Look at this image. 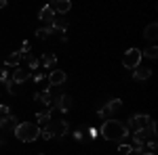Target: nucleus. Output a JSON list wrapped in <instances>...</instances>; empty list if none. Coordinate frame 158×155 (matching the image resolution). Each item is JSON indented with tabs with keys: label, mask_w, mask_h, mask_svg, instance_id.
<instances>
[{
	"label": "nucleus",
	"mask_w": 158,
	"mask_h": 155,
	"mask_svg": "<svg viewBox=\"0 0 158 155\" xmlns=\"http://www.w3.org/2000/svg\"><path fill=\"white\" fill-rule=\"evenodd\" d=\"M99 134L106 138V141H116V143H122L131 132L127 130V126L118 122V119H106L103 122V126H101V130Z\"/></svg>",
	"instance_id": "nucleus-1"
},
{
	"label": "nucleus",
	"mask_w": 158,
	"mask_h": 155,
	"mask_svg": "<svg viewBox=\"0 0 158 155\" xmlns=\"http://www.w3.org/2000/svg\"><path fill=\"white\" fill-rule=\"evenodd\" d=\"M13 134L21 143H34L36 138H40V126L32 124V122H23V124H17V128L13 130Z\"/></svg>",
	"instance_id": "nucleus-2"
},
{
	"label": "nucleus",
	"mask_w": 158,
	"mask_h": 155,
	"mask_svg": "<svg viewBox=\"0 0 158 155\" xmlns=\"http://www.w3.org/2000/svg\"><path fill=\"white\" fill-rule=\"evenodd\" d=\"M141 50L139 48H129L127 52H124V57H122V65L127 67V69H137L139 67V63H141Z\"/></svg>",
	"instance_id": "nucleus-3"
},
{
	"label": "nucleus",
	"mask_w": 158,
	"mask_h": 155,
	"mask_svg": "<svg viewBox=\"0 0 158 155\" xmlns=\"http://www.w3.org/2000/svg\"><path fill=\"white\" fill-rule=\"evenodd\" d=\"M150 115L148 113H135L133 118H129V122H127V130L129 132H137V130H143L148 124H150Z\"/></svg>",
	"instance_id": "nucleus-4"
},
{
	"label": "nucleus",
	"mask_w": 158,
	"mask_h": 155,
	"mask_svg": "<svg viewBox=\"0 0 158 155\" xmlns=\"http://www.w3.org/2000/svg\"><path fill=\"white\" fill-rule=\"evenodd\" d=\"M122 107V101L120 99H112V101H108L103 107H99V111H97V118H101V119H108L112 113H116L118 109Z\"/></svg>",
	"instance_id": "nucleus-5"
},
{
	"label": "nucleus",
	"mask_w": 158,
	"mask_h": 155,
	"mask_svg": "<svg viewBox=\"0 0 158 155\" xmlns=\"http://www.w3.org/2000/svg\"><path fill=\"white\" fill-rule=\"evenodd\" d=\"M49 128H51V132H53V138H59V141L68 134V130H70V126H68V122H65V119L49 122Z\"/></svg>",
	"instance_id": "nucleus-6"
},
{
	"label": "nucleus",
	"mask_w": 158,
	"mask_h": 155,
	"mask_svg": "<svg viewBox=\"0 0 158 155\" xmlns=\"http://www.w3.org/2000/svg\"><path fill=\"white\" fill-rule=\"evenodd\" d=\"M74 105V101H72V96L70 95H59V96H55V103H53V109H59L61 113H65V111H70Z\"/></svg>",
	"instance_id": "nucleus-7"
},
{
	"label": "nucleus",
	"mask_w": 158,
	"mask_h": 155,
	"mask_svg": "<svg viewBox=\"0 0 158 155\" xmlns=\"http://www.w3.org/2000/svg\"><path fill=\"white\" fill-rule=\"evenodd\" d=\"M65 80H68V76H65V72H61V69H53V72L49 73V86H51V88L63 86Z\"/></svg>",
	"instance_id": "nucleus-8"
},
{
	"label": "nucleus",
	"mask_w": 158,
	"mask_h": 155,
	"mask_svg": "<svg viewBox=\"0 0 158 155\" xmlns=\"http://www.w3.org/2000/svg\"><path fill=\"white\" fill-rule=\"evenodd\" d=\"M51 9H53V13H55V15L59 13L61 17H63L65 13L72 9V2H70V0H55V2L51 4Z\"/></svg>",
	"instance_id": "nucleus-9"
},
{
	"label": "nucleus",
	"mask_w": 158,
	"mask_h": 155,
	"mask_svg": "<svg viewBox=\"0 0 158 155\" xmlns=\"http://www.w3.org/2000/svg\"><path fill=\"white\" fill-rule=\"evenodd\" d=\"M30 78H32L30 69H23V67H19V69H15V73H13V78H11V82L21 84V86H23V82H27Z\"/></svg>",
	"instance_id": "nucleus-10"
},
{
	"label": "nucleus",
	"mask_w": 158,
	"mask_h": 155,
	"mask_svg": "<svg viewBox=\"0 0 158 155\" xmlns=\"http://www.w3.org/2000/svg\"><path fill=\"white\" fill-rule=\"evenodd\" d=\"M49 27L51 29H57V32H65V29H68V19L61 17V15H55V19L51 21Z\"/></svg>",
	"instance_id": "nucleus-11"
},
{
	"label": "nucleus",
	"mask_w": 158,
	"mask_h": 155,
	"mask_svg": "<svg viewBox=\"0 0 158 155\" xmlns=\"http://www.w3.org/2000/svg\"><path fill=\"white\" fill-rule=\"evenodd\" d=\"M38 19H40V21H44L47 25H51V21L55 19V13H53L51 6H42V9L38 11Z\"/></svg>",
	"instance_id": "nucleus-12"
},
{
	"label": "nucleus",
	"mask_w": 158,
	"mask_h": 155,
	"mask_svg": "<svg viewBox=\"0 0 158 155\" xmlns=\"http://www.w3.org/2000/svg\"><path fill=\"white\" fill-rule=\"evenodd\" d=\"M150 76H152V69L150 67H137V69H133V78L137 82H146Z\"/></svg>",
	"instance_id": "nucleus-13"
},
{
	"label": "nucleus",
	"mask_w": 158,
	"mask_h": 155,
	"mask_svg": "<svg viewBox=\"0 0 158 155\" xmlns=\"http://www.w3.org/2000/svg\"><path fill=\"white\" fill-rule=\"evenodd\" d=\"M143 38L150 40V42H154L158 38V23H150L146 25V29H143Z\"/></svg>",
	"instance_id": "nucleus-14"
},
{
	"label": "nucleus",
	"mask_w": 158,
	"mask_h": 155,
	"mask_svg": "<svg viewBox=\"0 0 158 155\" xmlns=\"http://www.w3.org/2000/svg\"><path fill=\"white\" fill-rule=\"evenodd\" d=\"M21 59H23V55H21L19 50H15V52H11V55L4 59V65H9V67H11V65H13V67H17V65L21 63Z\"/></svg>",
	"instance_id": "nucleus-15"
},
{
	"label": "nucleus",
	"mask_w": 158,
	"mask_h": 155,
	"mask_svg": "<svg viewBox=\"0 0 158 155\" xmlns=\"http://www.w3.org/2000/svg\"><path fill=\"white\" fill-rule=\"evenodd\" d=\"M4 88H6V92H11V95H21L23 92V86L21 84H15V82H4Z\"/></svg>",
	"instance_id": "nucleus-16"
},
{
	"label": "nucleus",
	"mask_w": 158,
	"mask_h": 155,
	"mask_svg": "<svg viewBox=\"0 0 158 155\" xmlns=\"http://www.w3.org/2000/svg\"><path fill=\"white\" fill-rule=\"evenodd\" d=\"M57 63V57L53 55V52H47V55H42V59H40V65L42 67H53Z\"/></svg>",
	"instance_id": "nucleus-17"
},
{
	"label": "nucleus",
	"mask_w": 158,
	"mask_h": 155,
	"mask_svg": "<svg viewBox=\"0 0 158 155\" xmlns=\"http://www.w3.org/2000/svg\"><path fill=\"white\" fill-rule=\"evenodd\" d=\"M51 113H53V109H44V111H38V113H36L38 124H49V122H51Z\"/></svg>",
	"instance_id": "nucleus-18"
},
{
	"label": "nucleus",
	"mask_w": 158,
	"mask_h": 155,
	"mask_svg": "<svg viewBox=\"0 0 158 155\" xmlns=\"http://www.w3.org/2000/svg\"><path fill=\"white\" fill-rule=\"evenodd\" d=\"M143 132H146L148 138H152V141H154V138H156V122H154V119H150V124L143 128Z\"/></svg>",
	"instance_id": "nucleus-19"
},
{
	"label": "nucleus",
	"mask_w": 158,
	"mask_h": 155,
	"mask_svg": "<svg viewBox=\"0 0 158 155\" xmlns=\"http://www.w3.org/2000/svg\"><path fill=\"white\" fill-rule=\"evenodd\" d=\"M23 59H27V65H30V72H38L40 69V61L36 57H32V55H25Z\"/></svg>",
	"instance_id": "nucleus-20"
},
{
	"label": "nucleus",
	"mask_w": 158,
	"mask_h": 155,
	"mask_svg": "<svg viewBox=\"0 0 158 155\" xmlns=\"http://www.w3.org/2000/svg\"><path fill=\"white\" fill-rule=\"evenodd\" d=\"M141 57H148V59H156L158 57V48L152 44V46H148L146 50H141Z\"/></svg>",
	"instance_id": "nucleus-21"
},
{
	"label": "nucleus",
	"mask_w": 158,
	"mask_h": 155,
	"mask_svg": "<svg viewBox=\"0 0 158 155\" xmlns=\"http://www.w3.org/2000/svg\"><path fill=\"white\" fill-rule=\"evenodd\" d=\"M146 132L143 130H137V132H133V143L135 145H146Z\"/></svg>",
	"instance_id": "nucleus-22"
},
{
	"label": "nucleus",
	"mask_w": 158,
	"mask_h": 155,
	"mask_svg": "<svg viewBox=\"0 0 158 155\" xmlns=\"http://www.w3.org/2000/svg\"><path fill=\"white\" fill-rule=\"evenodd\" d=\"M51 32H53V29H51L49 25H44V27H38V29H36V38L44 40V38H49V36H51Z\"/></svg>",
	"instance_id": "nucleus-23"
},
{
	"label": "nucleus",
	"mask_w": 158,
	"mask_h": 155,
	"mask_svg": "<svg viewBox=\"0 0 158 155\" xmlns=\"http://www.w3.org/2000/svg\"><path fill=\"white\" fill-rule=\"evenodd\" d=\"M131 151H133V145H127V143H120V145H118V153L131 155Z\"/></svg>",
	"instance_id": "nucleus-24"
},
{
	"label": "nucleus",
	"mask_w": 158,
	"mask_h": 155,
	"mask_svg": "<svg viewBox=\"0 0 158 155\" xmlns=\"http://www.w3.org/2000/svg\"><path fill=\"white\" fill-rule=\"evenodd\" d=\"M9 115H11V109L6 107V105H0V122L4 118H9Z\"/></svg>",
	"instance_id": "nucleus-25"
},
{
	"label": "nucleus",
	"mask_w": 158,
	"mask_h": 155,
	"mask_svg": "<svg viewBox=\"0 0 158 155\" xmlns=\"http://www.w3.org/2000/svg\"><path fill=\"white\" fill-rule=\"evenodd\" d=\"M146 151V145H133V151H131V155H141Z\"/></svg>",
	"instance_id": "nucleus-26"
},
{
	"label": "nucleus",
	"mask_w": 158,
	"mask_h": 155,
	"mask_svg": "<svg viewBox=\"0 0 158 155\" xmlns=\"http://www.w3.org/2000/svg\"><path fill=\"white\" fill-rule=\"evenodd\" d=\"M9 80H11V78H9V72L2 67V69H0V82L4 84V82H9Z\"/></svg>",
	"instance_id": "nucleus-27"
},
{
	"label": "nucleus",
	"mask_w": 158,
	"mask_h": 155,
	"mask_svg": "<svg viewBox=\"0 0 158 155\" xmlns=\"http://www.w3.org/2000/svg\"><path fill=\"white\" fill-rule=\"evenodd\" d=\"M148 153H156V141H150L148 143Z\"/></svg>",
	"instance_id": "nucleus-28"
},
{
	"label": "nucleus",
	"mask_w": 158,
	"mask_h": 155,
	"mask_svg": "<svg viewBox=\"0 0 158 155\" xmlns=\"http://www.w3.org/2000/svg\"><path fill=\"white\" fill-rule=\"evenodd\" d=\"M89 136H91V138H97L99 130H97V128H89Z\"/></svg>",
	"instance_id": "nucleus-29"
},
{
	"label": "nucleus",
	"mask_w": 158,
	"mask_h": 155,
	"mask_svg": "<svg viewBox=\"0 0 158 155\" xmlns=\"http://www.w3.org/2000/svg\"><path fill=\"white\" fill-rule=\"evenodd\" d=\"M82 136H85V132H82V130H74V138H76V141H80Z\"/></svg>",
	"instance_id": "nucleus-30"
},
{
	"label": "nucleus",
	"mask_w": 158,
	"mask_h": 155,
	"mask_svg": "<svg viewBox=\"0 0 158 155\" xmlns=\"http://www.w3.org/2000/svg\"><path fill=\"white\" fill-rule=\"evenodd\" d=\"M42 80H44V76H42L40 72H36V73H34V82H42Z\"/></svg>",
	"instance_id": "nucleus-31"
},
{
	"label": "nucleus",
	"mask_w": 158,
	"mask_h": 155,
	"mask_svg": "<svg viewBox=\"0 0 158 155\" xmlns=\"http://www.w3.org/2000/svg\"><path fill=\"white\" fill-rule=\"evenodd\" d=\"M34 101H36V103H42V92H36V95H34Z\"/></svg>",
	"instance_id": "nucleus-32"
},
{
	"label": "nucleus",
	"mask_w": 158,
	"mask_h": 155,
	"mask_svg": "<svg viewBox=\"0 0 158 155\" xmlns=\"http://www.w3.org/2000/svg\"><path fill=\"white\" fill-rule=\"evenodd\" d=\"M6 6V0H0V9H4Z\"/></svg>",
	"instance_id": "nucleus-33"
},
{
	"label": "nucleus",
	"mask_w": 158,
	"mask_h": 155,
	"mask_svg": "<svg viewBox=\"0 0 158 155\" xmlns=\"http://www.w3.org/2000/svg\"><path fill=\"white\" fill-rule=\"evenodd\" d=\"M4 145H6V141H4V138H0V147H4Z\"/></svg>",
	"instance_id": "nucleus-34"
},
{
	"label": "nucleus",
	"mask_w": 158,
	"mask_h": 155,
	"mask_svg": "<svg viewBox=\"0 0 158 155\" xmlns=\"http://www.w3.org/2000/svg\"><path fill=\"white\" fill-rule=\"evenodd\" d=\"M141 155H156V153H148V151H143V153H141Z\"/></svg>",
	"instance_id": "nucleus-35"
},
{
	"label": "nucleus",
	"mask_w": 158,
	"mask_h": 155,
	"mask_svg": "<svg viewBox=\"0 0 158 155\" xmlns=\"http://www.w3.org/2000/svg\"><path fill=\"white\" fill-rule=\"evenodd\" d=\"M38 155H44V153H38Z\"/></svg>",
	"instance_id": "nucleus-36"
}]
</instances>
